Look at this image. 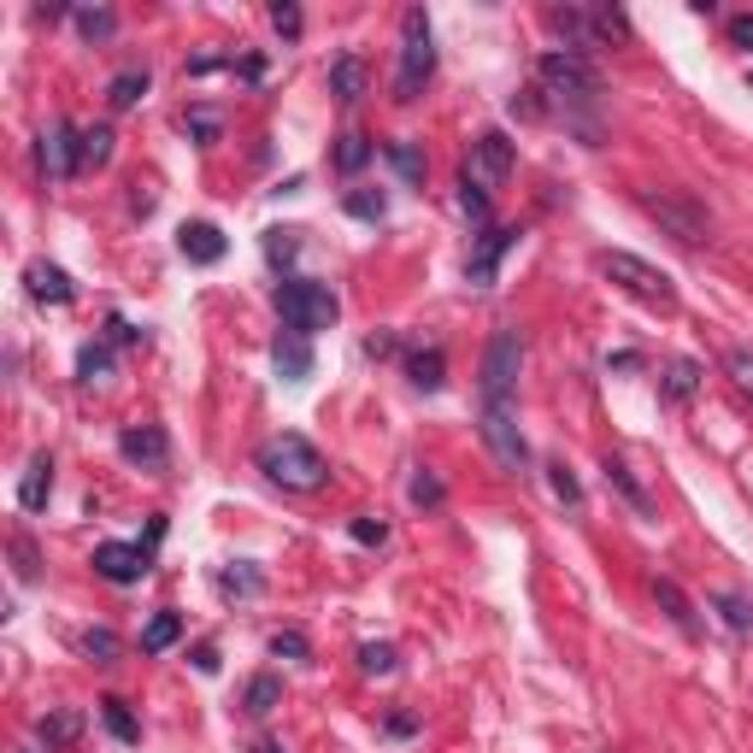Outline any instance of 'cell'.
Here are the masks:
<instances>
[{
	"label": "cell",
	"mask_w": 753,
	"mask_h": 753,
	"mask_svg": "<svg viewBox=\"0 0 753 753\" xmlns=\"http://www.w3.org/2000/svg\"><path fill=\"white\" fill-rule=\"evenodd\" d=\"M112 376V353L100 348V341H89V348L77 353V383H107Z\"/></svg>",
	"instance_id": "1f68e13d"
},
{
	"label": "cell",
	"mask_w": 753,
	"mask_h": 753,
	"mask_svg": "<svg viewBox=\"0 0 753 753\" xmlns=\"http://www.w3.org/2000/svg\"><path fill=\"white\" fill-rule=\"evenodd\" d=\"M100 718H107V730L118 735V742H142V724H135V718H130V707H124V700H118V695H107V700H100Z\"/></svg>",
	"instance_id": "f546056e"
},
{
	"label": "cell",
	"mask_w": 753,
	"mask_h": 753,
	"mask_svg": "<svg viewBox=\"0 0 753 753\" xmlns=\"http://www.w3.org/2000/svg\"><path fill=\"white\" fill-rule=\"evenodd\" d=\"M542 89L565 100V107H594V95H601V77H594V65L583 54H565V47H554V54H542Z\"/></svg>",
	"instance_id": "8992f818"
},
{
	"label": "cell",
	"mask_w": 753,
	"mask_h": 753,
	"mask_svg": "<svg viewBox=\"0 0 753 753\" xmlns=\"http://www.w3.org/2000/svg\"><path fill=\"white\" fill-rule=\"evenodd\" d=\"M330 95L341 100V107H353V100L365 95V59H359V54H341V59L330 65Z\"/></svg>",
	"instance_id": "7402d4cb"
},
{
	"label": "cell",
	"mask_w": 753,
	"mask_h": 753,
	"mask_svg": "<svg viewBox=\"0 0 753 753\" xmlns=\"http://www.w3.org/2000/svg\"><path fill=\"white\" fill-rule=\"evenodd\" d=\"M383 730H389V735H413V730H418V718H413V712H389V724H383Z\"/></svg>",
	"instance_id": "f907efd6"
},
{
	"label": "cell",
	"mask_w": 753,
	"mask_h": 753,
	"mask_svg": "<svg viewBox=\"0 0 753 753\" xmlns=\"http://www.w3.org/2000/svg\"><path fill=\"white\" fill-rule=\"evenodd\" d=\"M547 489H554L565 506H583V483L571 477V466H565V459H547Z\"/></svg>",
	"instance_id": "d6a6232c"
},
{
	"label": "cell",
	"mask_w": 753,
	"mask_h": 753,
	"mask_svg": "<svg viewBox=\"0 0 753 753\" xmlns=\"http://www.w3.org/2000/svg\"><path fill=\"white\" fill-rule=\"evenodd\" d=\"M89 565H95V577H107V583H142L153 554H148V547H135V542H100Z\"/></svg>",
	"instance_id": "8fae6325"
},
{
	"label": "cell",
	"mask_w": 753,
	"mask_h": 753,
	"mask_svg": "<svg viewBox=\"0 0 753 753\" xmlns=\"http://www.w3.org/2000/svg\"><path fill=\"white\" fill-rule=\"evenodd\" d=\"M512 242H519V230H512V225H489L483 236H477L471 260H466V277H471L477 288H494V271H501V260H506Z\"/></svg>",
	"instance_id": "7c38bea8"
},
{
	"label": "cell",
	"mask_w": 753,
	"mask_h": 753,
	"mask_svg": "<svg viewBox=\"0 0 753 753\" xmlns=\"http://www.w3.org/2000/svg\"><path fill=\"white\" fill-rule=\"evenodd\" d=\"M601 271H607V277L619 283V288H624V295H636L642 306H654V313H677V283L665 277L659 265L636 260V253H607Z\"/></svg>",
	"instance_id": "5b68a950"
},
{
	"label": "cell",
	"mask_w": 753,
	"mask_h": 753,
	"mask_svg": "<svg viewBox=\"0 0 753 753\" xmlns=\"http://www.w3.org/2000/svg\"><path fill=\"white\" fill-rule=\"evenodd\" d=\"M271 654L277 659H313V642H306L301 630H277V636H271Z\"/></svg>",
	"instance_id": "60d3db41"
},
{
	"label": "cell",
	"mask_w": 753,
	"mask_h": 753,
	"mask_svg": "<svg viewBox=\"0 0 753 753\" xmlns=\"http://www.w3.org/2000/svg\"><path fill=\"white\" fill-rule=\"evenodd\" d=\"M12 559H19V583H36L42 565H36V547H30V536H12Z\"/></svg>",
	"instance_id": "ee69618b"
},
{
	"label": "cell",
	"mask_w": 753,
	"mask_h": 753,
	"mask_svg": "<svg viewBox=\"0 0 753 753\" xmlns=\"http://www.w3.org/2000/svg\"><path fill=\"white\" fill-rule=\"evenodd\" d=\"M42 171L54 183H72L83 171V130L77 124H65V118H59V124L42 130Z\"/></svg>",
	"instance_id": "30bf717a"
},
{
	"label": "cell",
	"mask_w": 753,
	"mask_h": 753,
	"mask_svg": "<svg viewBox=\"0 0 753 753\" xmlns=\"http://www.w3.org/2000/svg\"><path fill=\"white\" fill-rule=\"evenodd\" d=\"M107 330H112V341H124V348H130V341H142V330L124 324V318H107Z\"/></svg>",
	"instance_id": "816d5d0a"
},
{
	"label": "cell",
	"mask_w": 753,
	"mask_h": 753,
	"mask_svg": "<svg viewBox=\"0 0 753 753\" xmlns=\"http://www.w3.org/2000/svg\"><path fill=\"white\" fill-rule=\"evenodd\" d=\"M747 77H753V72H747Z\"/></svg>",
	"instance_id": "680465c9"
},
{
	"label": "cell",
	"mask_w": 753,
	"mask_h": 753,
	"mask_svg": "<svg viewBox=\"0 0 753 753\" xmlns=\"http://www.w3.org/2000/svg\"><path fill=\"white\" fill-rule=\"evenodd\" d=\"M188 135H195L200 148H218V135H225V118H218L212 107H195V112H188Z\"/></svg>",
	"instance_id": "8d00e7d4"
},
{
	"label": "cell",
	"mask_w": 753,
	"mask_h": 753,
	"mask_svg": "<svg viewBox=\"0 0 753 753\" xmlns=\"http://www.w3.org/2000/svg\"><path fill=\"white\" fill-rule=\"evenodd\" d=\"M195 672H207V677L218 672V647H195Z\"/></svg>",
	"instance_id": "db71d44e"
},
{
	"label": "cell",
	"mask_w": 753,
	"mask_h": 753,
	"mask_svg": "<svg viewBox=\"0 0 753 753\" xmlns=\"http://www.w3.org/2000/svg\"><path fill=\"white\" fill-rule=\"evenodd\" d=\"M260 471L277 489H295V494H313V489L330 483V459H324L301 430H283V436L260 441Z\"/></svg>",
	"instance_id": "6da1fadb"
},
{
	"label": "cell",
	"mask_w": 753,
	"mask_h": 753,
	"mask_svg": "<svg viewBox=\"0 0 753 753\" xmlns=\"http://www.w3.org/2000/svg\"><path fill=\"white\" fill-rule=\"evenodd\" d=\"M459 212H466L477 230H489V188H477L471 177H459Z\"/></svg>",
	"instance_id": "e575fe53"
},
{
	"label": "cell",
	"mask_w": 753,
	"mask_h": 753,
	"mask_svg": "<svg viewBox=\"0 0 753 753\" xmlns=\"http://www.w3.org/2000/svg\"><path fill=\"white\" fill-rule=\"evenodd\" d=\"M395 665H401V654L389 642H365V647H359V672H365V677H389Z\"/></svg>",
	"instance_id": "836d02e7"
},
{
	"label": "cell",
	"mask_w": 753,
	"mask_h": 753,
	"mask_svg": "<svg viewBox=\"0 0 753 753\" xmlns=\"http://www.w3.org/2000/svg\"><path fill=\"white\" fill-rule=\"evenodd\" d=\"M271 24H277L283 42H295L301 36V7H271Z\"/></svg>",
	"instance_id": "bcb514c9"
},
{
	"label": "cell",
	"mask_w": 753,
	"mask_h": 753,
	"mask_svg": "<svg viewBox=\"0 0 753 753\" xmlns=\"http://www.w3.org/2000/svg\"><path fill=\"white\" fill-rule=\"evenodd\" d=\"M301 253V230H265V260L271 265H288Z\"/></svg>",
	"instance_id": "ab89813d"
},
{
	"label": "cell",
	"mask_w": 753,
	"mask_h": 753,
	"mask_svg": "<svg viewBox=\"0 0 753 753\" xmlns=\"http://www.w3.org/2000/svg\"><path fill=\"white\" fill-rule=\"evenodd\" d=\"M436 72V42H430V19H424V7H406L401 12V65H395V100L424 95V83Z\"/></svg>",
	"instance_id": "3957f363"
},
{
	"label": "cell",
	"mask_w": 753,
	"mask_h": 753,
	"mask_svg": "<svg viewBox=\"0 0 753 753\" xmlns=\"http://www.w3.org/2000/svg\"><path fill=\"white\" fill-rule=\"evenodd\" d=\"M177 248H183V260H188V265H218V260L230 253L225 230L207 225V218H200V225H183V230H177Z\"/></svg>",
	"instance_id": "9a60e30c"
},
{
	"label": "cell",
	"mask_w": 753,
	"mask_h": 753,
	"mask_svg": "<svg viewBox=\"0 0 753 753\" xmlns=\"http://www.w3.org/2000/svg\"><path fill=\"white\" fill-rule=\"evenodd\" d=\"M519 371H524V336L512 330H494L489 348H483V376H477V389H483V406L489 401H512V389H519Z\"/></svg>",
	"instance_id": "52a82bcc"
},
{
	"label": "cell",
	"mask_w": 753,
	"mask_h": 753,
	"mask_svg": "<svg viewBox=\"0 0 753 753\" xmlns=\"http://www.w3.org/2000/svg\"><path fill=\"white\" fill-rule=\"evenodd\" d=\"M148 89H153V77L142 72V65H130V72H118L107 83V100H112V112H130V107H142V100H148Z\"/></svg>",
	"instance_id": "603a6c76"
},
{
	"label": "cell",
	"mask_w": 753,
	"mask_h": 753,
	"mask_svg": "<svg viewBox=\"0 0 753 753\" xmlns=\"http://www.w3.org/2000/svg\"><path fill=\"white\" fill-rule=\"evenodd\" d=\"M371 153H376V142H371V135L348 130V135H341V142H336V171H341V177H353V171L365 165Z\"/></svg>",
	"instance_id": "f1b7e54d"
},
{
	"label": "cell",
	"mask_w": 753,
	"mask_h": 753,
	"mask_svg": "<svg viewBox=\"0 0 753 753\" xmlns=\"http://www.w3.org/2000/svg\"><path fill=\"white\" fill-rule=\"evenodd\" d=\"M118 454L130 459V466H142V471H165L171 466V441L160 424H130L124 436H118Z\"/></svg>",
	"instance_id": "4fadbf2b"
},
{
	"label": "cell",
	"mask_w": 753,
	"mask_h": 753,
	"mask_svg": "<svg viewBox=\"0 0 753 753\" xmlns=\"http://www.w3.org/2000/svg\"><path fill=\"white\" fill-rule=\"evenodd\" d=\"M365 353H371V359H389V353H395V336H371Z\"/></svg>",
	"instance_id": "f5cc1de1"
},
{
	"label": "cell",
	"mask_w": 753,
	"mask_h": 753,
	"mask_svg": "<svg viewBox=\"0 0 753 753\" xmlns=\"http://www.w3.org/2000/svg\"><path fill=\"white\" fill-rule=\"evenodd\" d=\"M72 19H77V30H83V42H112V30H118V19H112L107 7H77Z\"/></svg>",
	"instance_id": "4dcf8cb0"
},
{
	"label": "cell",
	"mask_w": 753,
	"mask_h": 753,
	"mask_svg": "<svg viewBox=\"0 0 753 753\" xmlns=\"http://www.w3.org/2000/svg\"><path fill=\"white\" fill-rule=\"evenodd\" d=\"M19 753H36V747H19Z\"/></svg>",
	"instance_id": "6f0895ef"
},
{
	"label": "cell",
	"mask_w": 753,
	"mask_h": 753,
	"mask_svg": "<svg viewBox=\"0 0 753 753\" xmlns=\"http://www.w3.org/2000/svg\"><path fill=\"white\" fill-rule=\"evenodd\" d=\"M36 735H42L47 747H65V742H77V735H83V718L65 712V707H59V712H42V718H36Z\"/></svg>",
	"instance_id": "4316f807"
},
{
	"label": "cell",
	"mask_w": 753,
	"mask_h": 753,
	"mask_svg": "<svg viewBox=\"0 0 753 753\" xmlns=\"http://www.w3.org/2000/svg\"><path fill=\"white\" fill-rule=\"evenodd\" d=\"M512 165H519V142H512L506 130H483L471 142V160H466V177L477 183V188H501L506 177H512Z\"/></svg>",
	"instance_id": "9c48e42d"
},
{
	"label": "cell",
	"mask_w": 753,
	"mask_h": 753,
	"mask_svg": "<svg viewBox=\"0 0 753 753\" xmlns=\"http://www.w3.org/2000/svg\"><path fill=\"white\" fill-rule=\"evenodd\" d=\"M477 430H483V448L494 454V466H501V471H524L530 466V441L519 430L512 401H489L483 413H477Z\"/></svg>",
	"instance_id": "ba28073f"
},
{
	"label": "cell",
	"mask_w": 753,
	"mask_h": 753,
	"mask_svg": "<svg viewBox=\"0 0 753 753\" xmlns=\"http://www.w3.org/2000/svg\"><path fill=\"white\" fill-rule=\"evenodd\" d=\"M47 494H54V454H36L24 466V483H19V506L24 512H42Z\"/></svg>",
	"instance_id": "ac0fdd59"
},
{
	"label": "cell",
	"mask_w": 753,
	"mask_h": 753,
	"mask_svg": "<svg viewBox=\"0 0 753 753\" xmlns=\"http://www.w3.org/2000/svg\"><path fill=\"white\" fill-rule=\"evenodd\" d=\"M659 395L672 401V406H689V401L700 395V365H695V359H672V365H665Z\"/></svg>",
	"instance_id": "ffe728a7"
},
{
	"label": "cell",
	"mask_w": 753,
	"mask_h": 753,
	"mask_svg": "<svg viewBox=\"0 0 753 753\" xmlns=\"http://www.w3.org/2000/svg\"><path fill=\"white\" fill-rule=\"evenodd\" d=\"M636 365H642L636 353H612V359H607V371H636Z\"/></svg>",
	"instance_id": "11a10c76"
},
{
	"label": "cell",
	"mask_w": 753,
	"mask_h": 753,
	"mask_svg": "<svg viewBox=\"0 0 753 753\" xmlns=\"http://www.w3.org/2000/svg\"><path fill=\"white\" fill-rule=\"evenodd\" d=\"M348 530H353V542H365V547H376V542L389 536V524H383V519H353Z\"/></svg>",
	"instance_id": "7dc6e473"
},
{
	"label": "cell",
	"mask_w": 753,
	"mask_h": 753,
	"mask_svg": "<svg viewBox=\"0 0 753 753\" xmlns=\"http://www.w3.org/2000/svg\"><path fill=\"white\" fill-rule=\"evenodd\" d=\"M24 283H30V301H42V306H72V277H65L59 265H47V260H30L24 271Z\"/></svg>",
	"instance_id": "2e32d148"
},
{
	"label": "cell",
	"mask_w": 753,
	"mask_h": 753,
	"mask_svg": "<svg viewBox=\"0 0 753 753\" xmlns=\"http://www.w3.org/2000/svg\"><path fill=\"white\" fill-rule=\"evenodd\" d=\"M642 207H647V218H659V225L672 230L683 248L712 242V218H707V207H700V200L689 195V188H647V195H642Z\"/></svg>",
	"instance_id": "277c9868"
},
{
	"label": "cell",
	"mask_w": 753,
	"mask_h": 753,
	"mask_svg": "<svg viewBox=\"0 0 753 753\" xmlns=\"http://www.w3.org/2000/svg\"><path fill=\"white\" fill-rule=\"evenodd\" d=\"M601 471H607V489H619V494H624V501H630V506H636V512H642V519H654V494H647V489L636 483V471H630V466H624V459H607V466H601Z\"/></svg>",
	"instance_id": "cb8c5ba5"
},
{
	"label": "cell",
	"mask_w": 753,
	"mask_h": 753,
	"mask_svg": "<svg viewBox=\"0 0 753 753\" xmlns=\"http://www.w3.org/2000/svg\"><path fill=\"white\" fill-rule=\"evenodd\" d=\"M277 313H283V330H301V336H318L341 318V301L330 283H313V277H288L277 283Z\"/></svg>",
	"instance_id": "7a4b0ae2"
},
{
	"label": "cell",
	"mask_w": 753,
	"mask_h": 753,
	"mask_svg": "<svg viewBox=\"0 0 753 753\" xmlns=\"http://www.w3.org/2000/svg\"><path fill=\"white\" fill-rule=\"evenodd\" d=\"M112 160V130L107 124H95V130H83V165H107Z\"/></svg>",
	"instance_id": "f35d334b"
},
{
	"label": "cell",
	"mask_w": 753,
	"mask_h": 753,
	"mask_svg": "<svg viewBox=\"0 0 753 753\" xmlns=\"http://www.w3.org/2000/svg\"><path fill=\"white\" fill-rule=\"evenodd\" d=\"M724 371H730V383L753 401V353H747V348H735V353L724 359Z\"/></svg>",
	"instance_id": "7bdbcfd3"
},
{
	"label": "cell",
	"mask_w": 753,
	"mask_h": 753,
	"mask_svg": "<svg viewBox=\"0 0 753 753\" xmlns=\"http://www.w3.org/2000/svg\"><path fill=\"white\" fill-rule=\"evenodd\" d=\"M406 494H413L418 506H441V501H448V489H441V483H436V477L424 471V466L413 471V489H406Z\"/></svg>",
	"instance_id": "b9f144b4"
},
{
	"label": "cell",
	"mask_w": 753,
	"mask_h": 753,
	"mask_svg": "<svg viewBox=\"0 0 753 753\" xmlns=\"http://www.w3.org/2000/svg\"><path fill=\"white\" fill-rule=\"evenodd\" d=\"M260 589H265V577H260V565H253V559H236V565L218 571V594H225V601H253Z\"/></svg>",
	"instance_id": "44dd1931"
},
{
	"label": "cell",
	"mask_w": 753,
	"mask_h": 753,
	"mask_svg": "<svg viewBox=\"0 0 753 753\" xmlns=\"http://www.w3.org/2000/svg\"><path fill=\"white\" fill-rule=\"evenodd\" d=\"M277 707H283V683L271 677V672H265V677H253V683H248V695H242V712H248V718H271Z\"/></svg>",
	"instance_id": "d4e9b609"
},
{
	"label": "cell",
	"mask_w": 753,
	"mask_h": 753,
	"mask_svg": "<svg viewBox=\"0 0 753 753\" xmlns=\"http://www.w3.org/2000/svg\"><path fill=\"white\" fill-rule=\"evenodd\" d=\"M253 753H283L277 742H253Z\"/></svg>",
	"instance_id": "9f6ffc18"
},
{
	"label": "cell",
	"mask_w": 753,
	"mask_h": 753,
	"mask_svg": "<svg viewBox=\"0 0 753 753\" xmlns=\"http://www.w3.org/2000/svg\"><path fill=\"white\" fill-rule=\"evenodd\" d=\"M712 607L724 612L730 630H753V601H747V594H712Z\"/></svg>",
	"instance_id": "74e56055"
},
{
	"label": "cell",
	"mask_w": 753,
	"mask_h": 753,
	"mask_svg": "<svg viewBox=\"0 0 753 753\" xmlns=\"http://www.w3.org/2000/svg\"><path fill=\"white\" fill-rule=\"evenodd\" d=\"M341 207H348V218L383 225V218H389V195H383V188H348V195H341Z\"/></svg>",
	"instance_id": "484cf974"
},
{
	"label": "cell",
	"mask_w": 753,
	"mask_h": 753,
	"mask_svg": "<svg viewBox=\"0 0 753 753\" xmlns=\"http://www.w3.org/2000/svg\"><path fill=\"white\" fill-rule=\"evenodd\" d=\"M654 601L665 607V619H672L683 636H700V612H695V601L672 583V577H654Z\"/></svg>",
	"instance_id": "e0dca14e"
},
{
	"label": "cell",
	"mask_w": 753,
	"mask_h": 753,
	"mask_svg": "<svg viewBox=\"0 0 753 753\" xmlns=\"http://www.w3.org/2000/svg\"><path fill=\"white\" fill-rule=\"evenodd\" d=\"M730 42L753 54V12H742V19H730Z\"/></svg>",
	"instance_id": "681fc988"
},
{
	"label": "cell",
	"mask_w": 753,
	"mask_h": 753,
	"mask_svg": "<svg viewBox=\"0 0 753 753\" xmlns=\"http://www.w3.org/2000/svg\"><path fill=\"white\" fill-rule=\"evenodd\" d=\"M177 636H183V619H177V612H153L148 630H142V654H165Z\"/></svg>",
	"instance_id": "83f0119b"
},
{
	"label": "cell",
	"mask_w": 753,
	"mask_h": 753,
	"mask_svg": "<svg viewBox=\"0 0 753 753\" xmlns=\"http://www.w3.org/2000/svg\"><path fill=\"white\" fill-rule=\"evenodd\" d=\"M406 376H413V389L436 395V389L448 383V353H441V348H418V353H406Z\"/></svg>",
	"instance_id": "d6986e66"
},
{
	"label": "cell",
	"mask_w": 753,
	"mask_h": 753,
	"mask_svg": "<svg viewBox=\"0 0 753 753\" xmlns=\"http://www.w3.org/2000/svg\"><path fill=\"white\" fill-rule=\"evenodd\" d=\"M383 153H389V165H395L406 183H424V153L413 142H383Z\"/></svg>",
	"instance_id": "d590c367"
},
{
	"label": "cell",
	"mask_w": 753,
	"mask_h": 753,
	"mask_svg": "<svg viewBox=\"0 0 753 753\" xmlns=\"http://www.w3.org/2000/svg\"><path fill=\"white\" fill-rule=\"evenodd\" d=\"M271 365H277L283 383H306V376H313V336L277 330L271 336Z\"/></svg>",
	"instance_id": "5bb4252c"
},
{
	"label": "cell",
	"mask_w": 753,
	"mask_h": 753,
	"mask_svg": "<svg viewBox=\"0 0 753 753\" xmlns=\"http://www.w3.org/2000/svg\"><path fill=\"white\" fill-rule=\"evenodd\" d=\"M83 654H89V659H100V665H107V659L118 654V636H112V630H89V636H83Z\"/></svg>",
	"instance_id": "f6af8a7d"
},
{
	"label": "cell",
	"mask_w": 753,
	"mask_h": 753,
	"mask_svg": "<svg viewBox=\"0 0 753 753\" xmlns=\"http://www.w3.org/2000/svg\"><path fill=\"white\" fill-rule=\"evenodd\" d=\"M542 95L547 89H524V95H512V112H519V118H542L547 107H542Z\"/></svg>",
	"instance_id": "c3c4849f"
}]
</instances>
